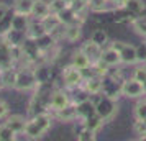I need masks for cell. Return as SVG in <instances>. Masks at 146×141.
Here are the masks:
<instances>
[{
  "instance_id": "1",
  "label": "cell",
  "mask_w": 146,
  "mask_h": 141,
  "mask_svg": "<svg viewBox=\"0 0 146 141\" xmlns=\"http://www.w3.org/2000/svg\"><path fill=\"white\" fill-rule=\"evenodd\" d=\"M51 123H53V118L51 115L46 113V112H41V113L33 115L31 120L27 121V126H25V134L31 140H38L43 134H46L51 128Z\"/></svg>"
},
{
  "instance_id": "2",
  "label": "cell",
  "mask_w": 146,
  "mask_h": 141,
  "mask_svg": "<svg viewBox=\"0 0 146 141\" xmlns=\"http://www.w3.org/2000/svg\"><path fill=\"white\" fill-rule=\"evenodd\" d=\"M95 112L104 121L112 120L118 112V103H117V97H110V95H104L97 103H95Z\"/></svg>"
},
{
  "instance_id": "3",
  "label": "cell",
  "mask_w": 146,
  "mask_h": 141,
  "mask_svg": "<svg viewBox=\"0 0 146 141\" xmlns=\"http://www.w3.org/2000/svg\"><path fill=\"white\" fill-rule=\"evenodd\" d=\"M36 84H38V81H36V75H35L33 69L21 67L20 71H18V75H17V84H15V89H17V90L25 92V90L33 89Z\"/></svg>"
},
{
  "instance_id": "4",
  "label": "cell",
  "mask_w": 146,
  "mask_h": 141,
  "mask_svg": "<svg viewBox=\"0 0 146 141\" xmlns=\"http://www.w3.org/2000/svg\"><path fill=\"white\" fill-rule=\"evenodd\" d=\"M112 46L120 53V59L123 64H135L138 62V53H136V46H133L130 43H121V41H115Z\"/></svg>"
},
{
  "instance_id": "5",
  "label": "cell",
  "mask_w": 146,
  "mask_h": 141,
  "mask_svg": "<svg viewBox=\"0 0 146 141\" xmlns=\"http://www.w3.org/2000/svg\"><path fill=\"white\" fill-rule=\"evenodd\" d=\"M120 94L128 97V99H138V97H143V95H145L143 82L136 81L135 77L126 79V81L121 82V90H120Z\"/></svg>"
},
{
  "instance_id": "6",
  "label": "cell",
  "mask_w": 146,
  "mask_h": 141,
  "mask_svg": "<svg viewBox=\"0 0 146 141\" xmlns=\"http://www.w3.org/2000/svg\"><path fill=\"white\" fill-rule=\"evenodd\" d=\"M62 81L67 87H80L84 84V77L80 72L79 67H76L74 64H69L67 67L62 69Z\"/></svg>"
},
{
  "instance_id": "7",
  "label": "cell",
  "mask_w": 146,
  "mask_h": 141,
  "mask_svg": "<svg viewBox=\"0 0 146 141\" xmlns=\"http://www.w3.org/2000/svg\"><path fill=\"white\" fill-rule=\"evenodd\" d=\"M80 49H82V53L90 59V62H97V61L102 58V51H104V48L100 46V44H97V43L92 41V40H87L86 43H82Z\"/></svg>"
},
{
  "instance_id": "8",
  "label": "cell",
  "mask_w": 146,
  "mask_h": 141,
  "mask_svg": "<svg viewBox=\"0 0 146 141\" xmlns=\"http://www.w3.org/2000/svg\"><path fill=\"white\" fill-rule=\"evenodd\" d=\"M82 87H84V90H86V94H89V95L100 94L102 89H104V77H102V75H94V77H90V79L84 81Z\"/></svg>"
},
{
  "instance_id": "9",
  "label": "cell",
  "mask_w": 146,
  "mask_h": 141,
  "mask_svg": "<svg viewBox=\"0 0 146 141\" xmlns=\"http://www.w3.org/2000/svg\"><path fill=\"white\" fill-rule=\"evenodd\" d=\"M69 103H71V102H69V97H67V94L64 90H56V92H53L51 97H49V107H51V110H54V112L64 108L66 105H69Z\"/></svg>"
},
{
  "instance_id": "10",
  "label": "cell",
  "mask_w": 146,
  "mask_h": 141,
  "mask_svg": "<svg viewBox=\"0 0 146 141\" xmlns=\"http://www.w3.org/2000/svg\"><path fill=\"white\" fill-rule=\"evenodd\" d=\"M2 38H3V41H5L7 44H10V46H21L28 36H27V33H23V31H18V30L10 28Z\"/></svg>"
},
{
  "instance_id": "11",
  "label": "cell",
  "mask_w": 146,
  "mask_h": 141,
  "mask_svg": "<svg viewBox=\"0 0 146 141\" xmlns=\"http://www.w3.org/2000/svg\"><path fill=\"white\" fill-rule=\"evenodd\" d=\"M51 13V7H49V2L46 0H35L33 8H31V18L36 20H43L44 17Z\"/></svg>"
},
{
  "instance_id": "12",
  "label": "cell",
  "mask_w": 146,
  "mask_h": 141,
  "mask_svg": "<svg viewBox=\"0 0 146 141\" xmlns=\"http://www.w3.org/2000/svg\"><path fill=\"white\" fill-rule=\"evenodd\" d=\"M30 23H31V17H30V15L13 12V17H12V28H13V30H18V31L27 33Z\"/></svg>"
},
{
  "instance_id": "13",
  "label": "cell",
  "mask_w": 146,
  "mask_h": 141,
  "mask_svg": "<svg viewBox=\"0 0 146 141\" xmlns=\"http://www.w3.org/2000/svg\"><path fill=\"white\" fill-rule=\"evenodd\" d=\"M95 103H92L90 100H82V102H77V117L80 120H87L90 118L92 115H95Z\"/></svg>"
},
{
  "instance_id": "14",
  "label": "cell",
  "mask_w": 146,
  "mask_h": 141,
  "mask_svg": "<svg viewBox=\"0 0 146 141\" xmlns=\"http://www.w3.org/2000/svg\"><path fill=\"white\" fill-rule=\"evenodd\" d=\"M54 113L61 121H74L76 118H79L77 117V105H74V103H69V105H66L64 108H61Z\"/></svg>"
},
{
  "instance_id": "15",
  "label": "cell",
  "mask_w": 146,
  "mask_h": 141,
  "mask_svg": "<svg viewBox=\"0 0 146 141\" xmlns=\"http://www.w3.org/2000/svg\"><path fill=\"white\" fill-rule=\"evenodd\" d=\"M100 59L104 61V62H107L110 67L117 66V64H120V62H121V59H120V53L112 46V44L107 48V49H104V51H102V58H100Z\"/></svg>"
},
{
  "instance_id": "16",
  "label": "cell",
  "mask_w": 146,
  "mask_h": 141,
  "mask_svg": "<svg viewBox=\"0 0 146 141\" xmlns=\"http://www.w3.org/2000/svg\"><path fill=\"white\" fill-rule=\"evenodd\" d=\"M27 121L21 115H12V117H8L7 120H5V123H7L8 126L13 130L17 134H21L25 133V126H27Z\"/></svg>"
},
{
  "instance_id": "17",
  "label": "cell",
  "mask_w": 146,
  "mask_h": 141,
  "mask_svg": "<svg viewBox=\"0 0 146 141\" xmlns=\"http://www.w3.org/2000/svg\"><path fill=\"white\" fill-rule=\"evenodd\" d=\"M44 34H46V30H44V26H43L41 20L31 18V23H30L28 31H27V36L28 38H31V40H38V38L44 36Z\"/></svg>"
},
{
  "instance_id": "18",
  "label": "cell",
  "mask_w": 146,
  "mask_h": 141,
  "mask_svg": "<svg viewBox=\"0 0 146 141\" xmlns=\"http://www.w3.org/2000/svg\"><path fill=\"white\" fill-rule=\"evenodd\" d=\"M0 74H2V81H3V84H5V87L15 89V84H17V75H18V71L15 69V66L0 71Z\"/></svg>"
},
{
  "instance_id": "19",
  "label": "cell",
  "mask_w": 146,
  "mask_h": 141,
  "mask_svg": "<svg viewBox=\"0 0 146 141\" xmlns=\"http://www.w3.org/2000/svg\"><path fill=\"white\" fill-rule=\"evenodd\" d=\"M80 33H82V26H80L79 21L76 23H71L66 26V33H64V40H67L69 43H74L80 38Z\"/></svg>"
},
{
  "instance_id": "20",
  "label": "cell",
  "mask_w": 146,
  "mask_h": 141,
  "mask_svg": "<svg viewBox=\"0 0 146 141\" xmlns=\"http://www.w3.org/2000/svg\"><path fill=\"white\" fill-rule=\"evenodd\" d=\"M59 17L61 23H64V25H71V23H76V21H79V17L77 13L74 12L71 7H66L64 10H61L59 13H56Z\"/></svg>"
},
{
  "instance_id": "21",
  "label": "cell",
  "mask_w": 146,
  "mask_h": 141,
  "mask_svg": "<svg viewBox=\"0 0 146 141\" xmlns=\"http://www.w3.org/2000/svg\"><path fill=\"white\" fill-rule=\"evenodd\" d=\"M33 3H35V0H15L13 2V12H17V13L31 15Z\"/></svg>"
},
{
  "instance_id": "22",
  "label": "cell",
  "mask_w": 146,
  "mask_h": 141,
  "mask_svg": "<svg viewBox=\"0 0 146 141\" xmlns=\"http://www.w3.org/2000/svg\"><path fill=\"white\" fill-rule=\"evenodd\" d=\"M71 64H74V66L79 67V69H84V67H87L89 64H92V62H90V59L87 58L86 54L82 53V49H79V51H76V53L72 54Z\"/></svg>"
},
{
  "instance_id": "23",
  "label": "cell",
  "mask_w": 146,
  "mask_h": 141,
  "mask_svg": "<svg viewBox=\"0 0 146 141\" xmlns=\"http://www.w3.org/2000/svg\"><path fill=\"white\" fill-rule=\"evenodd\" d=\"M121 8H125L130 13H141L145 10V2L143 0H125Z\"/></svg>"
},
{
  "instance_id": "24",
  "label": "cell",
  "mask_w": 146,
  "mask_h": 141,
  "mask_svg": "<svg viewBox=\"0 0 146 141\" xmlns=\"http://www.w3.org/2000/svg\"><path fill=\"white\" fill-rule=\"evenodd\" d=\"M41 23H43V26H44V30H46V33H51L54 28L61 23V20H59V17H58L56 13H49L48 17H44V18L41 20Z\"/></svg>"
},
{
  "instance_id": "25",
  "label": "cell",
  "mask_w": 146,
  "mask_h": 141,
  "mask_svg": "<svg viewBox=\"0 0 146 141\" xmlns=\"http://www.w3.org/2000/svg\"><path fill=\"white\" fill-rule=\"evenodd\" d=\"M15 138H17V133L3 121L0 125V141H13Z\"/></svg>"
},
{
  "instance_id": "26",
  "label": "cell",
  "mask_w": 146,
  "mask_h": 141,
  "mask_svg": "<svg viewBox=\"0 0 146 141\" xmlns=\"http://www.w3.org/2000/svg\"><path fill=\"white\" fill-rule=\"evenodd\" d=\"M33 71H35V75H36L38 84H44L51 77V72H49V69L46 66H40V67H36V69H33Z\"/></svg>"
},
{
  "instance_id": "27",
  "label": "cell",
  "mask_w": 146,
  "mask_h": 141,
  "mask_svg": "<svg viewBox=\"0 0 146 141\" xmlns=\"http://www.w3.org/2000/svg\"><path fill=\"white\" fill-rule=\"evenodd\" d=\"M90 40L95 41L97 44H100V46L104 48L108 43V36H107V33L104 31V30H95L92 33V36H90Z\"/></svg>"
},
{
  "instance_id": "28",
  "label": "cell",
  "mask_w": 146,
  "mask_h": 141,
  "mask_svg": "<svg viewBox=\"0 0 146 141\" xmlns=\"http://www.w3.org/2000/svg\"><path fill=\"white\" fill-rule=\"evenodd\" d=\"M107 2L108 0H89L87 7L90 12H104V10H107Z\"/></svg>"
},
{
  "instance_id": "29",
  "label": "cell",
  "mask_w": 146,
  "mask_h": 141,
  "mask_svg": "<svg viewBox=\"0 0 146 141\" xmlns=\"http://www.w3.org/2000/svg\"><path fill=\"white\" fill-rule=\"evenodd\" d=\"M77 140L79 141H92V140H95V131L90 130V128H87L86 125H84L82 131L77 133Z\"/></svg>"
},
{
  "instance_id": "30",
  "label": "cell",
  "mask_w": 146,
  "mask_h": 141,
  "mask_svg": "<svg viewBox=\"0 0 146 141\" xmlns=\"http://www.w3.org/2000/svg\"><path fill=\"white\" fill-rule=\"evenodd\" d=\"M135 118L136 120H146V100H139L135 107Z\"/></svg>"
},
{
  "instance_id": "31",
  "label": "cell",
  "mask_w": 146,
  "mask_h": 141,
  "mask_svg": "<svg viewBox=\"0 0 146 141\" xmlns=\"http://www.w3.org/2000/svg\"><path fill=\"white\" fill-rule=\"evenodd\" d=\"M133 30H135L139 36H143V38L146 40V20H143V18L135 20L133 21Z\"/></svg>"
},
{
  "instance_id": "32",
  "label": "cell",
  "mask_w": 146,
  "mask_h": 141,
  "mask_svg": "<svg viewBox=\"0 0 146 141\" xmlns=\"http://www.w3.org/2000/svg\"><path fill=\"white\" fill-rule=\"evenodd\" d=\"M49 7H51V13H59L61 10H64L69 5H67L64 0H51L49 2Z\"/></svg>"
},
{
  "instance_id": "33",
  "label": "cell",
  "mask_w": 146,
  "mask_h": 141,
  "mask_svg": "<svg viewBox=\"0 0 146 141\" xmlns=\"http://www.w3.org/2000/svg\"><path fill=\"white\" fill-rule=\"evenodd\" d=\"M133 77L136 79V81L139 82H145L146 81V66L143 67H138V69H135V74H133Z\"/></svg>"
},
{
  "instance_id": "34",
  "label": "cell",
  "mask_w": 146,
  "mask_h": 141,
  "mask_svg": "<svg viewBox=\"0 0 146 141\" xmlns=\"http://www.w3.org/2000/svg\"><path fill=\"white\" fill-rule=\"evenodd\" d=\"M136 53H138V61L146 62V43H143L141 46L136 48Z\"/></svg>"
},
{
  "instance_id": "35",
  "label": "cell",
  "mask_w": 146,
  "mask_h": 141,
  "mask_svg": "<svg viewBox=\"0 0 146 141\" xmlns=\"http://www.w3.org/2000/svg\"><path fill=\"white\" fill-rule=\"evenodd\" d=\"M8 115V105L3 100H0V118H5Z\"/></svg>"
},
{
  "instance_id": "36",
  "label": "cell",
  "mask_w": 146,
  "mask_h": 141,
  "mask_svg": "<svg viewBox=\"0 0 146 141\" xmlns=\"http://www.w3.org/2000/svg\"><path fill=\"white\" fill-rule=\"evenodd\" d=\"M8 10H10V8H8L5 3H0V21H2V18L8 13Z\"/></svg>"
},
{
  "instance_id": "37",
  "label": "cell",
  "mask_w": 146,
  "mask_h": 141,
  "mask_svg": "<svg viewBox=\"0 0 146 141\" xmlns=\"http://www.w3.org/2000/svg\"><path fill=\"white\" fill-rule=\"evenodd\" d=\"M108 2H112L115 7H123V3H125V0H108Z\"/></svg>"
},
{
  "instance_id": "38",
  "label": "cell",
  "mask_w": 146,
  "mask_h": 141,
  "mask_svg": "<svg viewBox=\"0 0 146 141\" xmlns=\"http://www.w3.org/2000/svg\"><path fill=\"white\" fill-rule=\"evenodd\" d=\"M3 87H5V84H3V81H2V74H0V90H2Z\"/></svg>"
},
{
  "instance_id": "39",
  "label": "cell",
  "mask_w": 146,
  "mask_h": 141,
  "mask_svg": "<svg viewBox=\"0 0 146 141\" xmlns=\"http://www.w3.org/2000/svg\"><path fill=\"white\" fill-rule=\"evenodd\" d=\"M64 2H66L67 5H69V7H71V5H72L74 2H76V0H64Z\"/></svg>"
},
{
  "instance_id": "40",
  "label": "cell",
  "mask_w": 146,
  "mask_h": 141,
  "mask_svg": "<svg viewBox=\"0 0 146 141\" xmlns=\"http://www.w3.org/2000/svg\"><path fill=\"white\" fill-rule=\"evenodd\" d=\"M143 87H145V95H146V81L143 82Z\"/></svg>"
}]
</instances>
